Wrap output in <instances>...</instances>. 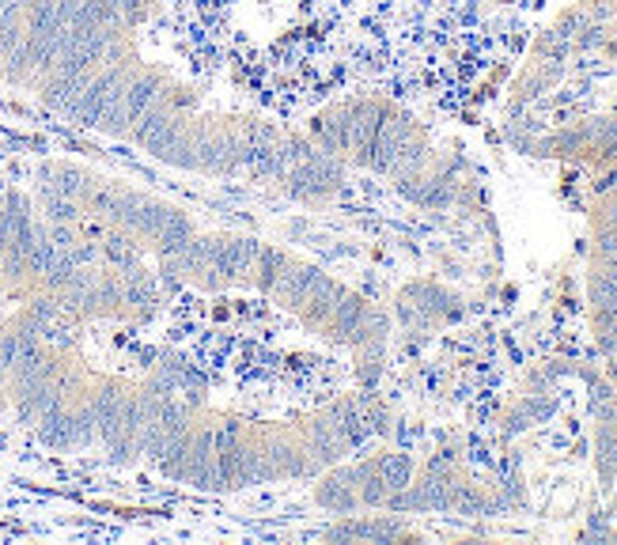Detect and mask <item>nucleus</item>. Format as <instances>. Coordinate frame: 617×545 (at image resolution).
Instances as JSON below:
<instances>
[{"label": "nucleus", "instance_id": "nucleus-1", "mask_svg": "<svg viewBox=\"0 0 617 545\" xmlns=\"http://www.w3.org/2000/svg\"><path fill=\"white\" fill-rule=\"evenodd\" d=\"M318 504L326 507V512H337V515H344V512H356L360 507V493L356 488L344 481V478H330V481H322L318 485Z\"/></svg>", "mask_w": 617, "mask_h": 545}, {"label": "nucleus", "instance_id": "nucleus-2", "mask_svg": "<svg viewBox=\"0 0 617 545\" xmlns=\"http://www.w3.org/2000/svg\"><path fill=\"white\" fill-rule=\"evenodd\" d=\"M375 474L379 481L387 485V493H398V488H406L409 478H413V462L406 454H383V459L375 462Z\"/></svg>", "mask_w": 617, "mask_h": 545}]
</instances>
